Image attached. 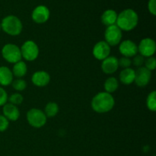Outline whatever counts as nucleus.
<instances>
[{"label": "nucleus", "instance_id": "nucleus-6", "mask_svg": "<svg viewBox=\"0 0 156 156\" xmlns=\"http://www.w3.org/2000/svg\"><path fill=\"white\" fill-rule=\"evenodd\" d=\"M20 49H21L22 58L28 62L34 61L39 56L40 50L38 45L31 40L26 41L20 47Z\"/></svg>", "mask_w": 156, "mask_h": 156}, {"label": "nucleus", "instance_id": "nucleus-29", "mask_svg": "<svg viewBox=\"0 0 156 156\" xmlns=\"http://www.w3.org/2000/svg\"><path fill=\"white\" fill-rule=\"evenodd\" d=\"M133 63L134 66L139 67L143 66V65L145 62V57L141 56L140 54H136L135 56H133Z\"/></svg>", "mask_w": 156, "mask_h": 156}, {"label": "nucleus", "instance_id": "nucleus-22", "mask_svg": "<svg viewBox=\"0 0 156 156\" xmlns=\"http://www.w3.org/2000/svg\"><path fill=\"white\" fill-rule=\"evenodd\" d=\"M146 107L150 111H156V92L152 91L149 93L146 98Z\"/></svg>", "mask_w": 156, "mask_h": 156}, {"label": "nucleus", "instance_id": "nucleus-23", "mask_svg": "<svg viewBox=\"0 0 156 156\" xmlns=\"http://www.w3.org/2000/svg\"><path fill=\"white\" fill-rule=\"evenodd\" d=\"M12 85L15 91H22L27 88V82L22 79H17L12 81Z\"/></svg>", "mask_w": 156, "mask_h": 156}, {"label": "nucleus", "instance_id": "nucleus-3", "mask_svg": "<svg viewBox=\"0 0 156 156\" xmlns=\"http://www.w3.org/2000/svg\"><path fill=\"white\" fill-rule=\"evenodd\" d=\"M0 24L2 30L10 36H18L22 31V22L15 15H8L5 17Z\"/></svg>", "mask_w": 156, "mask_h": 156}, {"label": "nucleus", "instance_id": "nucleus-25", "mask_svg": "<svg viewBox=\"0 0 156 156\" xmlns=\"http://www.w3.org/2000/svg\"><path fill=\"white\" fill-rule=\"evenodd\" d=\"M145 66L149 71H153L156 68V59L154 56H150L148 57L147 59H145Z\"/></svg>", "mask_w": 156, "mask_h": 156}, {"label": "nucleus", "instance_id": "nucleus-20", "mask_svg": "<svg viewBox=\"0 0 156 156\" xmlns=\"http://www.w3.org/2000/svg\"><path fill=\"white\" fill-rule=\"evenodd\" d=\"M119 87V82L115 77H109L105 80L104 84V88L105 92L109 94L115 92Z\"/></svg>", "mask_w": 156, "mask_h": 156}, {"label": "nucleus", "instance_id": "nucleus-9", "mask_svg": "<svg viewBox=\"0 0 156 156\" xmlns=\"http://www.w3.org/2000/svg\"><path fill=\"white\" fill-rule=\"evenodd\" d=\"M152 78V73L144 66L139 67L135 71L134 82L139 87H146L149 83Z\"/></svg>", "mask_w": 156, "mask_h": 156}, {"label": "nucleus", "instance_id": "nucleus-14", "mask_svg": "<svg viewBox=\"0 0 156 156\" xmlns=\"http://www.w3.org/2000/svg\"><path fill=\"white\" fill-rule=\"evenodd\" d=\"M31 82L37 87H45L50 83V76L47 72L44 70L37 71L32 75Z\"/></svg>", "mask_w": 156, "mask_h": 156}, {"label": "nucleus", "instance_id": "nucleus-10", "mask_svg": "<svg viewBox=\"0 0 156 156\" xmlns=\"http://www.w3.org/2000/svg\"><path fill=\"white\" fill-rule=\"evenodd\" d=\"M119 51L125 57H133L138 54V46L131 40H125L120 43Z\"/></svg>", "mask_w": 156, "mask_h": 156}, {"label": "nucleus", "instance_id": "nucleus-11", "mask_svg": "<svg viewBox=\"0 0 156 156\" xmlns=\"http://www.w3.org/2000/svg\"><path fill=\"white\" fill-rule=\"evenodd\" d=\"M111 47L105 41H98L92 49V54L98 60H104L110 56Z\"/></svg>", "mask_w": 156, "mask_h": 156}, {"label": "nucleus", "instance_id": "nucleus-26", "mask_svg": "<svg viewBox=\"0 0 156 156\" xmlns=\"http://www.w3.org/2000/svg\"><path fill=\"white\" fill-rule=\"evenodd\" d=\"M119 62V67H121L123 69H126V68H130V66L132 65V60L130 59V58L123 57L120 58V59H118Z\"/></svg>", "mask_w": 156, "mask_h": 156}, {"label": "nucleus", "instance_id": "nucleus-28", "mask_svg": "<svg viewBox=\"0 0 156 156\" xmlns=\"http://www.w3.org/2000/svg\"><path fill=\"white\" fill-rule=\"evenodd\" d=\"M8 100H9V96L7 92L4 88L0 87V107L4 106L5 104H7Z\"/></svg>", "mask_w": 156, "mask_h": 156}, {"label": "nucleus", "instance_id": "nucleus-21", "mask_svg": "<svg viewBox=\"0 0 156 156\" xmlns=\"http://www.w3.org/2000/svg\"><path fill=\"white\" fill-rule=\"evenodd\" d=\"M59 105L53 101H50L46 105L44 108V114L47 117H54L59 113Z\"/></svg>", "mask_w": 156, "mask_h": 156}, {"label": "nucleus", "instance_id": "nucleus-7", "mask_svg": "<svg viewBox=\"0 0 156 156\" xmlns=\"http://www.w3.org/2000/svg\"><path fill=\"white\" fill-rule=\"evenodd\" d=\"M122 30L116 24L108 26L105 31V41L110 46H117L121 42Z\"/></svg>", "mask_w": 156, "mask_h": 156}, {"label": "nucleus", "instance_id": "nucleus-27", "mask_svg": "<svg viewBox=\"0 0 156 156\" xmlns=\"http://www.w3.org/2000/svg\"><path fill=\"white\" fill-rule=\"evenodd\" d=\"M9 120L5 116L0 115V132H5L9 128Z\"/></svg>", "mask_w": 156, "mask_h": 156}, {"label": "nucleus", "instance_id": "nucleus-2", "mask_svg": "<svg viewBox=\"0 0 156 156\" xmlns=\"http://www.w3.org/2000/svg\"><path fill=\"white\" fill-rule=\"evenodd\" d=\"M138 22V14L133 9H126L117 15L116 25L122 31H130L136 27Z\"/></svg>", "mask_w": 156, "mask_h": 156}, {"label": "nucleus", "instance_id": "nucleus-30", "mask_svg": "<svg viewBox=\"0 0 156 156\" xmlns=\"http://www.w3.org/2000/svg\"><path fill=\"white\" fill-rule=\"evenodd\" d=\"M148 10L152 15L155 16L156 15V0H149Z\"/></svg>", "mask_w": 156, "mask_h": 156}, {"label": "nucleus", "instance_id": "nucleus-15", "mask_svg": "<svg viewBox=\"0 0 156 156\" xmlns=\"http://www.w3.org/2000/svg\"><path fill=\"white\" fill-rule=\"evenodd\" d=\"M3 116L9 121H17L20 117V111L18 106L11 103H7L3 106Z\"/></svg>", "mask_w": 156, "mask_h": 156}, {"label": "nucleus", "instance_id": "nucleus-17", "mask_svg": "<svg viewBox=\"0 0 156 156\" xmlns=\"http://www.w3.org/2000/svg\"><path fill=\"white\" fill-rule=\"evenodd\" d=\"M13 74L9 67L0 66V85L2 86H8L13 81Z\"/></svg>", "mask_w": 156, "mask_h": 156}, {"label": "nucleus", "instance_id": "nucleus-8", "mask_svg": "<svg viewBox=\"0 0 156 156\" xmlns=\"http://www.w3.org/2000/svg\"><path fill=\"white\" fill-rule=\"evenodd\" d=\"M138 46V53L143 57L153 56L156 51V44L153 39L149 37L141 40Z\"/></svg>", "mask_w": 156, "mask_h": 156}, {"label": "nucleus", "instance_id": "nucleus-19", "mask_svg": "<svg viewBox=\"0 0 156 156\" xmlns=\"http://www.w3.org/2000/svg\"><path fill=\"white\" fill-rule=\"evenodd\" d=\"M12 72L14 76L18 78V79H21V78L24 77V76L27 74V64H26L24 61L22 60L19 61V62L14 64Z\"/></svg>", "mask_w": 156, "mask_h": 156}, {"label": "nucleus", "instance_id": "nucleus-24", "mask_svg": "<svg viewBox=\"0 0 156 156\" xmlns=\"http://www.w3.org/2000/svg\"><path fill=\"white\" fill-rule=\"evenodd\" d=\"M8 101H9V103L18 106V105L22 104L23 101H24V98H23L22 94H21L20 93H14L10 97H9V100Z\"/></svg>", "mask_w": 156, "mask_h": 156}, {"label": "nucleus", "instance_id": "nucleus-31", "mask_svg": "<svg viewBox=\"0 0 156 156\" xmlns=\"http://www.w3.org/2000/svg\"><path fill=\"white\" fill-rule=\"evenodd\" d=\"M0 30H1V24H0Z\"/></svg>", "mask_w": 156, "mask_h": 156}, {"label": "nucleus", "instance_id": "nucleus-18", "mask_svg": "<svg viewBox=\"0 0 156 156\" xmlns=\"http://www.w3.org/2000/svg\"><path fill=\"white\" fill-rule=\"evenodd\" d=\"M120 81L123 85H129L134 82L135 79V70L132 68L123 69L120 73Z\"/></svg>", "mask_w": 156, "mask_h": 156}, {"label": "nucleus", "instance_id": "nucleus-12", "mask_svg": "<svg viewBox=\"0 0 156 156\" xmlns=\"http://www.w3.org/2000/svg\"><path fill=\"white\" fill-rule=\"evenodd\" d=\"M50 12L48 8L45 5H38L33 10L31 18L37 24H44L50 18Z\"/></svg>", "mask_w": 156, "mask_h": 156}, {"label": "nucleus", "instance_id": "nucleus-16", "mask_svg": "<svg viewBox=\"0 0 156 156\" xmlns=\"http://www.w3.org/2000/svg\"><path fill=\"white\" fill-rule=\"evenodd\" d=\"M117 15L118 14L116 12V11L113 9H108V10H105L101 15V21L102 24H105L107 27L114 25V24H116V22H117Z\"/></svg>", "mask_w": 156, "mask_h": 156}, {"label": "nucleus", "instance_id": "nucleus-4", "mask_svg": "<svg viewBox=\"0 0 156 156\" xmlns=\"http://www.w3.org/2000/svg\"><path fill=\"white\" fill-rule=\"evenodd\" d=\"M27 123L32 127L38 129L41 128L47 123V116L44 112L38 108H31L26 114Z\"/></svg>", "mask_w": 156, "mask_h": 156}, {"label": "nucleus", "instance_id": "nucleus-5", "mask_svg": "<svg viewBox=\"0 0 156 156\" xmlns=\"http://www.w3.org/2000/svg\"><path fill=\"white\" fill-rule=\"evenodd\" d=\"M2 56L9 63H16L22 59L21 49L13 44H7L2 49Z\"/></svg>", "mask_w": 156, "mask_h": 156}, {"label": "nucleus", "instance_id": "nucleus-1", "mask_svg": "<svg viewBox=\"0 0 156 156\" xmlns=\"http://www.w3.org/2000/svg\"><path fill=\"white\" fill-rule=\"evenodd\" d=\"M115 100L112 94L105 91L98 93L93 97L91 106L93 111L98 114H105L114 108Z\"/></svg>", "mask_w": 156, "mask_h": 156}, {"label": "nucleus", "instance_id": "nucleus-13", "mask_svg": "<svg viewBox=\"0 0 156 156\" xmlns=\"http://www.w3.org/2000/svg\"><path fill=\"white\" fill-rule=\"evenodd\" d=\"M119 68L118 59L115 56H108L102 60L101 69L105 74L111 75L117 71Z\"/></svg>", "mask_w": 156, "mask_h": 156}]
</instances>
